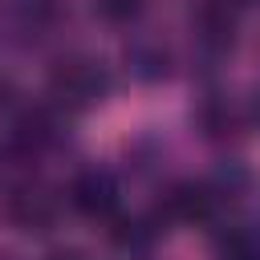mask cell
<instances>
[{"mask_svg":"<svg viewBox=\"0 0 260 260\" xmlns=\"http://www.w3.org/2000/svg\"><path fill=\"white\" fill-rule=\"evenodd\" d=\"M199 126H203L207 138H228L232 126H236V114L228 110V102H207L199 110Z\"/></svg>","mask_w":260,"mask_h":260,"instance_id":"obj_7","label":"cell"},{"mask_svg":"<svg viewBox=\"0 0 260 260\" xmlns=\"http://www.w3.org/2000/svg\"><path fill=\"white\" fill-rule=\"evenodd\" d=\"M142 8H146V0H93V12L106 24H130Z\"/></svg>","mask_w":260,"mask_h":260,"instance_id":"obj_8","label":"cell"},{"mask_svg":"<svg viewBox=\"0 0 260 260\" xmlns=\"http://www.w3.org/2000/svg\"><path fill=\"white\" fill-rule=\"evenodd\" d=\"M69 203L81 215H89V219H106L118 207V183H114V175L110 171H98V167L81 171L69 183Z\"/></svg>","mask_w":260,"mask_h":260,"instance_id":"obj_3","label":"cell"},{"mask_svg":"<svg viewBox=\"0 0 260 260\" xmlns=\"http://www.w3.org/2000/svg\"><path fill=\"white\" fill-rule=\"evenodd\" d=\"M195 24H199L203 45L228 49L232 37H236V24H240V0H203L199 12H195Z\"/></svg>","mask_w":260,"mask_h":260,"instance_id":"obj_5","label":"cell"},{"mask_svg":"<svg viewBox=\"0 0 260 260\" xmlns=\"http://www.w3.org/2000/svg\"><path fill=\"white\" fill-rule=\"evenodd\" d=\"M4 215H8L16 228H24V232H45V228L57 219V199H53L45 187L24 183V187H12V191L4 195Z\"/></svg>","mask_w":260,"mask_h":260,"instance_id":"obj_2","label":"cell"},{"mask_svg":"<svg viewBox=\"0 0 260 260\" xmlns=\"http://www.w3.org/2000/svg\"><path fill=\"white\" fill-rule=\"evenodd\" d=\"M256 118H260V98H256Z\"/></svg>","mask_w":260,"mask_h":260,"instance_id":"obj_10","label":"cell"},{"mask_svg":"<svg viewBox=\"0 0 260 260\" xmlns=\"http://www.w3.org/2000/svg\"><path fill=\"white\" fill-rule=\"evenodd\" d=\"M45 260H85V256H81L77 248H57V252H49Z\"/></svg>","mask_w":260,"mask_h":260,"instance_id":"obj_9","label":"cell"},{"mask_svg":"<svg viewBox=\"0 0 260 260\" xmlns=\"http://www.w3.org/2000/svg\"><path fill=\"white\" fill-rule=\"evenodd\" d=\"M215 260H260V240L244 228H232L215 244Z\"/></svg>","mask_w":260,"mask_h":260,"instance_id":"obj_6","label":"cell"},{"mask_svg":"<svg viewBox=\"0 0 260 260\" xmlns=\"http://www.w3.org/2000/svg\"><path fill=\"white\" fill-rule=\"evenodd\" d=\"M219 207V187L211 183H179L167 203H162V215L175 219V223H207Z\"/></svg>","mask_w":260,"mask_h":260,"instance_id":"obj_4","label":"cell"},{"mask_svg":"<svg viewBox=\"0 0 260 260\" xmlns=\"http://www.w3.org/2000/svg\"><path fill=\"white\" fill-rule=\"evenodd\" d=\"M49 93L65 106V110H89L110 93V73L102 61L93 57H65L61 65H53L49 73Z\"/></svg>","mask_w":260,"mask_h":260,"instance_id":"obj_1","label":"cell"}]
</instances>
